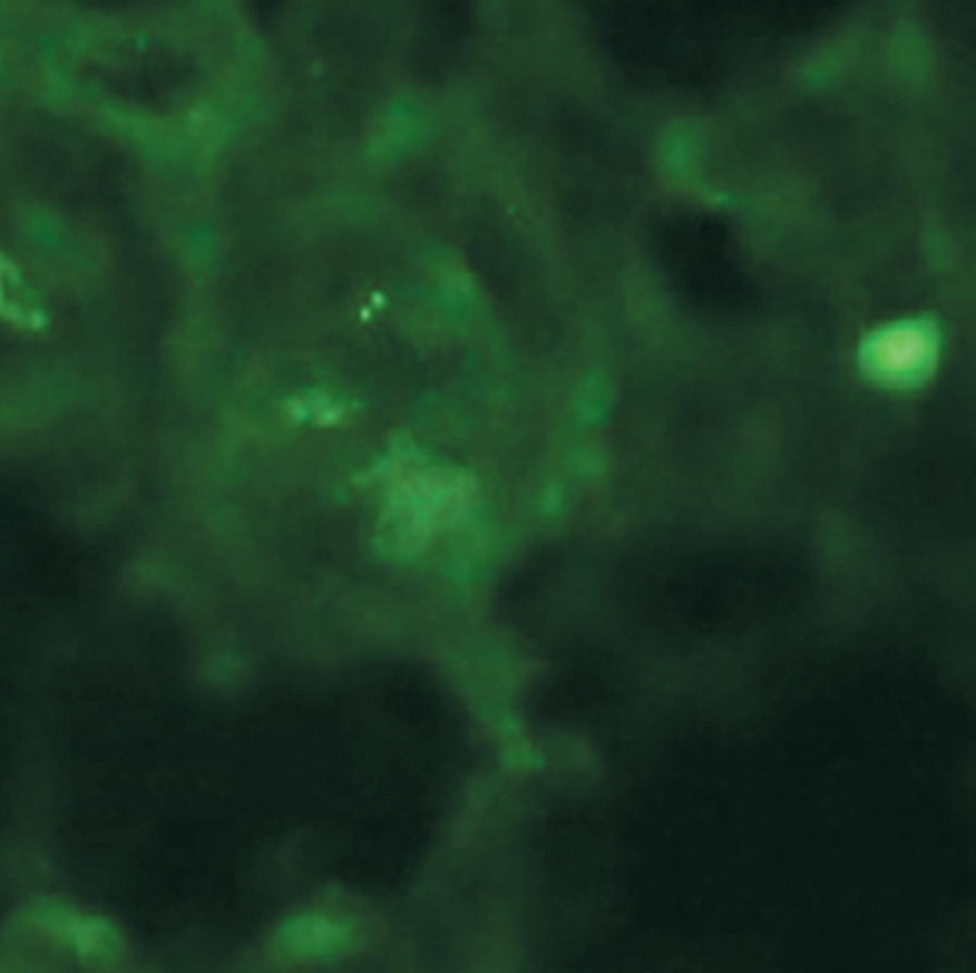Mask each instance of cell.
I'll return each instance as SVG.
<instances>
[{
  "instance_id": "1",
  "label": "cell",
  "mask_w": 976,
  "mask_h": 973,
  "mask_svg": "<svg viewBox=\"0 0 976 973\" xmlns=\"http://www.w3.org/2000/svg\"><path fill=\"white\" fill-rule=\"evenodd\" d=\"M924 353V345L922 338L915 336V333H898L886 341V350H884V364L886 367H910L922 359Z\"/></svg>"
}]
</instances>
